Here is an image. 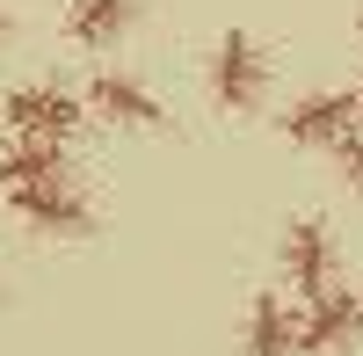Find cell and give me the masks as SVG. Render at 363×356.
<instances>
[{"label":"cell","mask_w":363,"mask_h":356,"mask_svg":"<svg viewBox=\"0 0 363 356\" xmlns=\"http://www.w3.org/2000/svg\"><path fill=\"white\" fill-rule=\"evenodd\" d=\"M0 196H8V211L37 233H58V240H80L95 211H87V196L66 167V145H29L15 138L8 153H0Z\"/></svg>","instance_id":"obj_1"},{"label":"cell","mask_w":363,"mask_h":356,"mask_svg":"<svg viewBox=\"0 0 363 356\" xmlns=\"http://www.w3.org/2000/svg\"><path fill=\"white\" fill-rule=\"evenodd\" d=\"M0 124L15 138H29V145H66L87 124V109H80L73 87H58V80H22L15 95L0 102Z\"/></svg>","instance_id":"obj_2"},{"label":"cell","mask_w":363,"mask_h":356,"mask_svg":"<svg viewBox=\"0 0 363 356\" xmlns=\"http://www.w3.org/2000/svg\"><path fill=\"white\" fill-rule=\"evenodd\" d=\"M211 102L247 116L269 102V51L247 37V29H225L218 44H211Z\"/></svg>","instance_id":"obj_3"},{"label":"cell","mask_w":363,"mask_h":356,"mask_svg":"<svg viewBox=\"0 0 363 356\" xmlns=\"http://www.w3.org/2000/svg\"><path fill=\"white\" fill-rule=\"evenodd\" d=\"M356 95L349 87H320V95H298L284 116H277V131L291 138V145H342L349 131H356Z\"/></svg>","instance_id":"obj_4"},{"label":"cell","mask_w":363,"mask_h":356,"mask_svg":"<svg viewBox=\"0 0 363 356\" xmlns=\"http://www.w3.org/2000/svg\"><path fill=\"white\" fill-rule=\"evenodd\" d=\"M80 109L102 116V124H124V131H160V124H167L160 95H153L145 80H131V73H95V80H87V95H80Z\"/></svg>","instance_id":"obj_5"},{"label":"cell","mask_w":363,"mask_h":356,"mask_svg":"<svg viewBox=\"0 0 363 356\" xmlns=\"http://www.w3.org/2000/svg\"><path fill=\"white\" fill-rule=\"evenodd\" d=\"M284 277H291V291H327L335 284V226L327 218H291L284 226Z\"/></svg>","instance_id":"obj_6"},{"label":"cell","mask_w":363,"mask_h":356,"mask_svg":"<svg viewBox=\"0 0 363 356\" xmlns=\"http://www.w3.org/2000/svg\"><path fill=\"white\" fill-rule=\"evenodd\" d=\"M356 335H363V299H356V291H342V284L313 291V313H306V328H298V349H313V356H342Z\"/></svg>","instance_id":"obj_7"},{"label":"cell","mask_w":363,"mask_h":356,"mask_svg":"<svg viewBox=\"0 0 363 356\" xmlns=\"http://www.w3.org/2000/svg\"><path fill=\"white\" fill-rule=\"evenodd\" d=\"M138 22V0H73L66 8V37L80 51H116V37Z\"/></svg>","instance_id":"obj_8"},{"label":"cell","mask_w":363,"mask_h":356,"mask_svg":"<svg viewBox=\"0 0 363 356\" xmlns=\"http://www.w3.org/2000/svg\"><path fill=\"white\" fill-rule=\"evenodd\" d=\"M247 356H298V320L277 291H255L247 306Z\"/></svg>","instance_id":"obj_9"},{"label":"cell","mask_w":363,"mask_h":356,"mask_svg":"<svg viewBox=\"0 0 363 356\" xmlns=\"http://www.w3.org/2000/svg\"><path fill=\"white\" fill-rule=\"evenodd\" d=\"M327 153L342 160V182H349V189H363V131H349L342 145H327Z\"/></svg>","instance_id":"obj_10"},{"label":"cell","mask_w":363,"mask_h":356,"mask_svg":"<svg viewBox=\"0 0 363 356\" xmlns=\"http://www.w3.org/2000/svg\"><path fill=\"white\" fill-rule=\"evenodd\" d=\"M0 44H8V0H0Z\"/></svg>","instance_id":"obj_11"},{"label":"cell","mask_w":363,"mask_h":356,"mask_svg":"<svg viewBox=\"0 0 363 356\" xmlns=\"http://www.w3.org/2000/svg\"><path fill=\"white\" fill-rule=\"evenodd\" d=\"M356 109H363V80H356Z\"/></svg>","instance_id":"obj_12"}]
</instances>
